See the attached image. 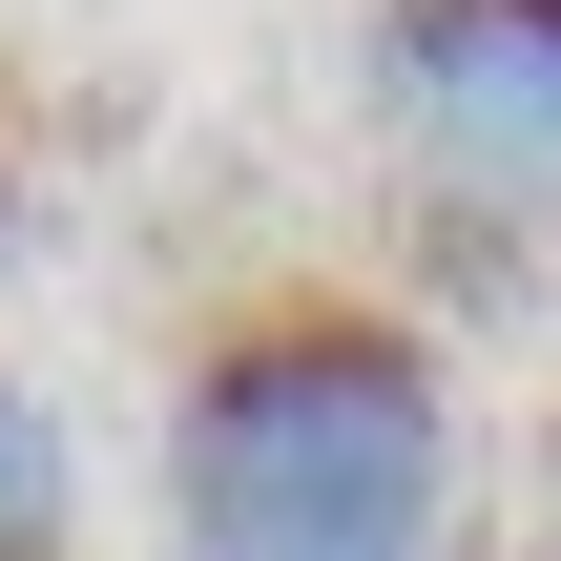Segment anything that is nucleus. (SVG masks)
I'll return each mask as SVG.
<instances>
[{
	"label": "nucleus",
	"mask_w": 561,
	"mask_h": 561,
	"mask_svg": "<svg viewBox=\"0 0 561 561\" xmlns=\"http://www.w3.org/2000/svg\"><path fill=\"white\" fill-rule=\"evenodd\" d=\"M375 83H396L416 146H458L500 187H561V0H396Z\"/></svg>",
	"instance_id": "f03ea898"
},
{
	"label": "nucleus",
	"mask_w": 561,
	"mask_h": 561,
	"mask_svg": "<svg viewBox=\"0 0 561 561\" xmlns=\"http://www.w3.org/2000/svg\"><path fill=\"white\" fill-rule=\"evenodd\" d=\"M0 561H62V416L0 375Z\"/></svg>",
	"instance_id": "7ed1b4c3"
},
{
	"label": "nucleus",
	"mask_w": 561,
	"mask_h": 561,
	"mask_svg": "<svg viewBox=\"0 0 561 561\" xmlns=\"http://www.w3.org/2000/svg\"><path fill=\"white\" fill-rule=\"evenodd\" d=\"M0 208H21V187H0Z\"/></svg>",
	"instance_id": "20e7f679"
},
{
	"label": "nucleus",
	"mask_w": 561,
	"mask_h": 561,
	"mask_svg": "<svg viewBox=\"0 0 561 561\" xmlns=\"http://www.w3.org/2000/svg\"><path fill=\"white\" fill-rule=\"evenodd\" d=\"M187 561H437L458 541V375L375 291H250L167 396Z\"/></svg>",
	"instance_id": "f257e3e1"
}]
</instances>
